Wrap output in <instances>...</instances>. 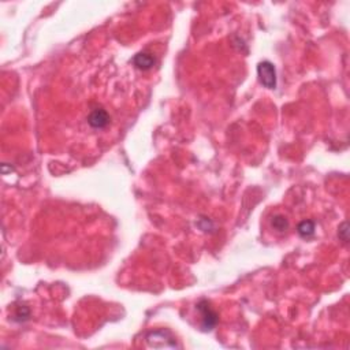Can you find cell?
I'll list each match as a JSON object with an SVG mask.
<instances>
[{
	"instance_id": "cell-5",
	"label": "cell",
	"mask_w": 350,
	"mask_h": 350,
	"mask_svg": "<svg viewBox=\"0 0 350 350\" xmlns=\"http://www.w3.org/2000/svg\"><path fill=\"white\" fill-rule=\"evenodd\" d=\"M297 231H298V234L301 237H304V238L310 237L315 232V223L312 220H304V222H301L298 224Z\"/></svg>"
},
{
	"instance_id": "cell-3",
	"label": "cell",
	"mask_w": 350,
	"mask_h": 350,
	"mask_svg": "<svg viewBox=\"0 0 350 350\" xmlns=\"http://www.w3.org/2000/svg\"><path fill=\"white\" fill-rule=\"evenodd\" d=\"M88 123L95 129L105 128L109 123L108 112L103 108H97L95 111H92L91 115L88 116Z\"/></svg>"
},
{
	"instance_id": "cell-1",
	"label": "cell",
	"mask_w": 350,
	"mask_h": 350,
	"mask_svg": "<svg viewBox=\"0 0 350 350\" xmlns=\"http://www.w3.org/2000/svg\"><path fill=\"white\" fill-rule=\"evenodd\" d=\"M257 74H259L260 82L264 87L268 88V89H275V87H277V70L271 62L265 60V62L259 63Z\"/></svg>"
},
{
	"instance_id": "cell-6",
	"label": "cell",
	"mask_w": 350,
	"mask_h": 350,
	"mask_svg": "<svg viewBox=\"0 0 350 350\" xmlns=\"http://www.w3.org/2000/svg\"><path fill=\"white\" fill-rule=\"evenodd\" d=\"M271 224H273V227L275 228V230H278V231H285V230L289 227V222H287L286 218L282 216V215L274 216Z\"/></svg>"
},
{
	"instance_id": "cell-4",
	"label": "cell",
	"mask_w": 350,
	"mask_h": 350,
	"mask_svg": "<svg viewBox=\"0 0 350 350\" xmlns=\"http://www.w3.org/2000/svg\"><path fill=\"white\" fill-rule=\"evenodd\" d=\"M133 63L136 67L141 68V70H149L155 64V58L145 52H140L133 58Z\"/></svg>"
},
{
	"instance_id": "cell-2",
	"label": "cell",
	"mask_w": 350,
	"mask_h": 350,
	"mask_svg": "<svg viewBox=\"0 0 350 350\" xmlns=\"http://www.w3.org/2000/svg\"><path fill=\"white\" fill-rule=\"evenodd\" d=\"M197 309L200 310L203 315V328L204 331H211L212 328L218 323V315L211 306H209L208 301L203 300L197 305Z\"/></svg>"
}]
</instances>
